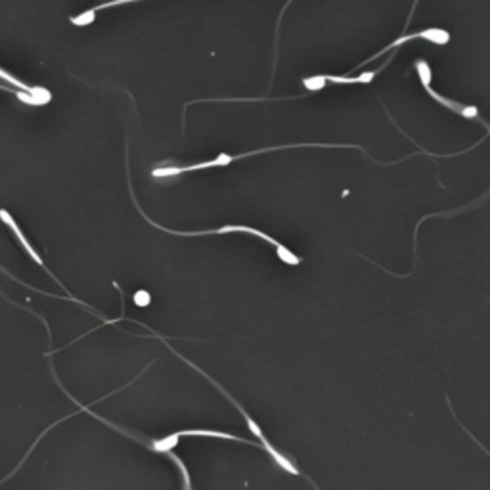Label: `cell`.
I'll list each match as a JSON object with an SVG mask.
<instances>
[{"label": "cell", "instance_id": "6da1fadb", "mask_svg": "<svg viewBox=\"0 0 490 490\" xmlns=\"http://www.w3.org/2000/svg\"><path fill=\"white\" fill-rule=\"evenodd\" d=\"M0 81H6L8 84L16 87V90H18V92H23V94L33 96V98H35V100H38V102L43 104V106L52 100V94H50V90L48 89H43V87H33V84L23 83V81H19L18 77H13L12 73H8V71L2 69V67H0Z\"/></svg>", "mask_w": 490, "mask_h": 490}, {"label": "cell", "instance_id": "ba28073f", "mask_svg": "<svg viewBox=\"0 0 490 490\" xmlns=\"http://www.w3.org/2000/svg\"><path fill=\"white\" fill-rule=\"evenodd\" d=\"M416 71H418V75H420L421 84H423L425 89H429L431 79H433V73H431V67H429V64H427L425 60H418V62H416Z\"/></svg>", "mask_w": 490, "mask_h": 490}, {"label": "cell", "instance_id": "4fadbf2b", "mask_svg": "<svg viewBox=\"0 0 490 490\" xmlns=\"http://www.w3.org/2000/svg\"><path fill=\"white\" fill-rule=\"evenodd\" d=\"M169 458H171L174 464L179 465L180 472H182V479H184V490H194L191 489V483H190V475H188V469H186V465L182 464V460H180L179 456H174L172 452H169Z\"/></svg>", "mask_w": 490, "mask_h": 490}, {"label": "cell", "instance_id": "3957f363", "mask_svg": "<svg viewBox=\"0 0 490 490\" xmlns=\"http://www.w3.org/2000/svg\"><path fill=\"white\" fill-rule=\"evenodd\" d=\"M261 442H262V448H265V450H267V452L270 454V458H272L274 462H276V464L280 465L284 472H287V473H289V475H301V472H299V469H297V467H295V464H293L291 460H287L286 456H284V454L278 452V450H276V448H274V446L270 445V442H268L267 437H265V439H262Z\"/></svg>", "mask_w": 490, "mask_h": 490}, {"label": "cell", "instance_id": "52a82bcc", "mask_svg": "<svg viewBox=\"0 0 490 490\" xmlns=\"http://www.w3.org/2000/svg\"><path fill=\"white\" fill-rule=\"evenodd\" d=\"M376 75V71H368V73H362L360 77L325 75V81H330V83H369V81H374V77Z\"/></svg>", "mask_w": 490, "mask_h": 490}, {"label": "cell", "instance_id": "5bb4252c", "mask_svg": "<svg viewBox=\"0 0 490 490\" xmlns=\"http://www.w3.org/2000/svg\"><path fill=\"white\" fill-rule=\"evenodd\" d=\"M134 303L138 306H147V303H150V295H147V291H138L136 295H134Z\"/></svg>", "mask_w": 490, "mask_h": 490}, {"label": "cell", "instance_id": "9c48e42d", "mask_svg": "<svg viewBox=\"0 0 490 490\" xmlns=\"http://www.w3.org/2000/svg\"><path fill=\"white\" fill-rule=\"evenodd\" d=\"M427 92H429V96L433 98V100H437L439 104H442L445 108H448V109H452V111H458L460 115H462V111H464V108L465 106H462V104H458V102H454V100H448V98H445V96H440V94H437L431 87L429 89H425Z\"/></svg>", "mask_w": 490, "mask_h": 490}, {"label": "cell", "instance_id": "277c9868", "mask_svg": "<svg viewBox=\"0 0 490 490\" xmlns=\"http://www.w3.org/2000/svg\"><path fill=\"white\" fill-rule=\"evenodd\" d=\"M179 437H218V439H230V440H242V442H247V440L238 439L234 435L228 433H221V431H207V429H188V431H177ZM249 445V442H247Z\"/></svg>", "mask_w": 490, "mask_h": 490}, {"label": "cell", "instance_id": "2e32d148", "mask_svg": "<svg viewBox=\"0 0 490 490\" xmlns=\"http://www.w3.org/2000/svg\"><path fill=\"white\" fill-rule=\"evenodd\" d=\"M462 115H464V117H477L479 111H477V108H475V106H465L464 111H462Z\"/></svg>", "mask_w": 490, "mask_h": 490}, {"label": "cell", "instance_id": "7c38bea8", "mask_svg": "<svg viewBox=\"0 0 490 490\" xmlns=\"http://www.w3.org/2000/svg\"><path fill=\"white\" fill-rule=\"evenodd\" d=\"M276 253H278V257H280L282 261L287 262V265H299L301 259L297 257V255H293L289 249H286L284 245H280V247H276Z\"/></svg>", "mask_w": 490, "mask_h": 490}, {"label": "cell", "instance_id": "7a4b0ae2", "mask_svg": "<svg viewBox=\"0 0 490 490\" xmlns=\"http://www.w3.org/2000/svg\"><path fill=\"white\" fill-rule=\"evenodd\" d=\"M0 221H2V223L6 224L8 228L12 230V234H13V236H16V238H18V240H19V243H21V247L26 249V253L29 255V257H31L33 261L37 262L38 267L46 268V267H45V261H43V259H40V255H38L37 251H35V247H33L31 243L27 242L26 234H23V232H21V228H19V226H18V223H16V221H13V217H12V215H10V213H8L6 209H0Z\"/></svg>", "mask_w": 490, "mask_h": 490}, {"label": "cell", "instance_id": "8fae6325", "mask_svg": "<svg viewBox=\"0 0 490 490\" xmlns=\"http://www.w3.org/2000/svg\"><path fill=\"white\" fill-rule=\"evenodd\" d=\"M94 19H96V8H92V10H87V12L81 13V16H77V18H71V23H73V26L84 27V26H90Z\"/></svg>", "mask_w": 490, "mask_h": 490}, {"label": "cell", "instance_id": "8992f818", "mask_svg": "<svg viewBox=\"0 0 490 490\" xmlns=\"http://www.w3.org/2000/svg\"><path fill=\"white\" fill-rule=\"evenodd\" d=\"M416 35H418V38H425L433 45H446L450 40V35L445 29H425V31L416 33Z\"/></svg>", "mask_w": 490, "mask_h": 490}, {"label": "cell", "instance_id": "30bf717a", "mask_svg": "<svg viewBox=\"0 0 490 490\" xmlns=\"http://www.w3.org/2000/svg\"><path fill=\"white\" fill-rule=\"evenodd\" d=\"M325 83H328V81H325V75L306 77L305 81H303V84H305L311 92H318V90H322L325 87Z\"/></svg>", "mask_w": 490, "mask_h": 490}, {"label": "cell", "instance_id": "9a60e30c", "mask_svg": "<svg viewBox=\"0 0 490 490\" xmlns=\"http://www.w3.org/2000/svg\"><path fill=\"white\" fill-rule=\"evenodd\" d=\"M215 160H217L218 167H226V165H230L232 161H234V157H232V155H228V153H218Z\"/></svg>", "mask_w": 490, "mask_h": 490}, {"label": "cell", "instance_id": "5b68a950", "mask_svg": "<svg viewBox=\"0 0 490 490\" xmlns=\"http://www.w3.org/2000/svg\"><path fill=\"white\" fill-rule=\"evenodd\" d=\"M179 435L172 433V435H167V437H163V439H157L153 440L152 445H150V448H152L153 452H160V454H169L174 448V446L179 445Z\"/></svg>", "mask_w": 490, "mask_h": 490}]
</instances>
